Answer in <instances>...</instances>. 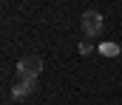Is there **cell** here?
Wrapping results in <instances>:
<instances>
[{
	"label": "cell",
	"mask_w": 122,
	"mask_h": 105,
	"mask_svg": "<svg viewBox=\"0 0 122 105\" xmlns=\"http://www.w3.org/2000/svg\"><path fill=\"white\" fill-rule=\"evenodd\" d=\"M40 74H43V60L34 57V54H31V57H23V60L17 63V77H20V80H37Z\"/></svg>",
	"instance_id": "1"
},
{
	"label": "cell",
	"mask_w": 122,
	"mask_h": 105,
	"mask_svg": "<svg viewBox=\"0 0 122 105\" xmlns=\"http://www.w3.org/2000/svg\"><path fill=\"white\" fill-rule=\"evenodd\" d=\"M34 91H37V80H20V77H17V82L11 85V97H14V100H26Z\"/></svg>",
	"instance_id": "3"
},
{
	"label": "cell",
	"mask_w": 122,
	"mask_h": 105,
	"mask_svg": "<svg viewBox=\"0 0 122 105\" xmlns=\"http://www.w3.org/2000/svg\"><path fill=\"white\" fill-rule=\"evenodd\" d=\"M99 31H102V14L94 11V9H88L82 14V34L85 37H97Z\"/></svg>",
	"instance_id": "2"
},
{
	"label": "cell",
	"mask_w": 122,
	"mask_h": 105,
	"mask_svg": "<svg viewBox=\"0 0 122 105\" xmlns=\"http://www.w3.org/2000/svg\"><path fill=\"white\" fill-rule=\"evenodd\" d=\"M97 51H99V54H102V57H119V45H117V43H99V45H97Z\"/></svg>",
	"instance_id": "4"
},
{
	"label": "cell",
	"mask_w": 122,
	"mask_h": 105,
	"mask_svg": "<svg viewBox=\"0 0 122 105\" xmlns=\"http://www.w3.org/2000/svg\"><path fill=\"white\" fill-rule=\"evenodd\" d=\"M91 51H97L91 43H80V54H82V57H85V54H91Z\"/></svg>",
	"instance_id": "5"
}]
</instances>
